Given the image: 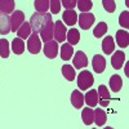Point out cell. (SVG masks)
Returning a JSON list of instances; mask_svg holds the SVG:
<instances>
[{
	"label": "cell",
	"instance_id": "obj_9",
	"mask_svg": "<svg viewBox=\"0 0 129 129\" xmlns=\"http://www.w3.org/2000/svg\"><path fill=\"white\" fill-rule=\"evenodd\" d=\"M9 32H10V17L4 12H0V35H7Z\"/></svg>",
	"mask_w": 129,
	"mask_h": 129
},
{
	"label": "cell",
	"instance_id": "obj_6",
	"mask_svg": "<svg viewBox=\"0 0 129 129\" xmlns=\"http://www.w3.org/2000/svg\"><path fill=\"white\" fill-rule=\"evenodd\" d=\"M67 30L66 26L62 23V21H56L54 22V32H53V38H56L57 43H62L66 40Z\"/></svg>",
	"mask_w": 129,
	"mask_h": 129
},
{
	"label": "cell",
	"instance_id": "obj_3",
	"mask_svg": "<svg viewBox=\"0 0 129 129\" xmlns=\"http://www.w3.org/2000/svg\"><path fill=\"white\" fill-rule=\"evenodd\" d=\"M23 22H25V13L22 10H13L12 16H10V32L17 31Z\"/></svg>",
	"mask_w": 129,
	"mask_h": 129
},
{
	"label": "cell",
	"instance_id": "obj_29",
	"mask_svg": "<svg viewBox=\"0 0 129 129\" xmlns=\"http://www.w3.org/2000/svg\"><path fill=\"white\" fill-rule=\"evenodd\" d=\"M0 57L2 58L9 57V41L7 39H0Z\"/></svg>",
	"mask_w": 129,
	"mask_h": 129
},
{
	"label": "cell",
	"instance_id": "obj_13",
	"mask_svg": "<svg viewBox=\"0 0 129 129\" xmlns=\"http://www.w3.org/2000/svg\"><path fill=\"white\" fill-rule=\"evenodd\" d=\"M93 63V70H94V72H98V74H102L103 71H105V69H106V59L103 58V56H101V54H95L94 57H93V61H92Z\"/></svg>",
	"mask_w": 129,
	"mask_h": 129
},
{
	"label": "cell",
	"instance_id": "obj_33",
	"mask_svg": "<svg viewBox=\"0 0 129 129\" xmlns=\"http://www.w3.org/2000/svg\"><path fill=\"white\" fill-rule=\"evenodd\" d=\"M119 23L124 28H128L129 27V12H128V10L121 12V14L119 16Z\"/></svg>",
	"mask_w": 129,
	"mask_h": 129
},
{
	"label": "cell",
	"instance_id": "obj_17",
	"mask_svg": "<svg viewBox=\"0 0 129 129\" xmlns=\"http://www.w3.org/2000/svg\"><path fill=\"white\" fill-rule=\"evenodd\" d=\"M116 41H117V45L120 48H126L129 45V34L128 31L124 30H119L116 32Z\"/></svg>",
	"mask_w": 129,
	"mask_h": 129
},
{
	"label": "cell",
	"instance_id": "obj_37",
	"mask_svg": "<svg viewBox=\"0 0 129 129\" xmlns=\"http://www.w3.org/2000/svg\"><path fill=\"white\" fill-rule=\"evenodd\" d=\"M125 4H126V5H129V2H128V0H125Z\"/></svg>",
	"mask_w": 129,
	"mask_h": 129
},
{
	"label": "cell",
	"instance_id": "obj_30",
	"mask_svg": "<svg viewBox=\"0 0 129 129\" xmlns=\"http://www.w3.org/2000/svg\"><path fill=\"white\" fill-rule=\"evenodd\" d=\"M76 5H78L79 10H81V12H88V10L92 9L93 3H92V0H78Z\"/></svg>",
	"mask_w": 129,
	"mask_h": 129
},
{
	"label": "cell",
	"instance_id": "obj_27",
	"mask_svg": "<svg viewBox=\"0 0 129 129\" xmlns=\"http://www.w3.org/2000/svg\"><path fill=\"white\" fill-rule=\"evenodd\" d=\"M12 49L16 54H22L25 50V43L22 41L21 38H16L12 40Z\"/></svg>",
	"mask_w": 129,
	"mask_h": 129
},
{
	"label": "cell",
	"instance_id": "obj_19",
	"mask_svg": "<svg viewBox=\"0 0 129 129\" xmlns=\"http://www.w3.org/2000/svg\"><path fill=\"white\" fill-rule=\"evenodd\" d=\"M61 72L63 75V78L69 80V81H74L75 78H76V74H75V69L71 66V64H63L62 69H61Z\"/></svg>",
	"mask_w": 129,
	"mask_h": 129
},
{
	"label": "cell",
	"instance_id": "obj_24",
	"mask_svg": "<svg viewBox=\"0 0 129 129\" xmlns=\"http://www.w3.org/2000/svg\"><path fill=\"white\" fill-rule=\"evenodd\" d=\"M31 31H32V30H31L30 23H28V22H23L16 32L18 34V38H21V39L23 40V39H28V36L31 35Z\"/></svg>",
	"mask_w": 129,
	"mask_h": 129
},
{
	"label": "cell",
	"instance_id": "obj_11",
	"mask_svg": "<svg viewBox=\"0 0 129 129\" xmlns=\"http://www.w3.org/2000/svg\"><path fill=\"white\" fill-rule=\"evenodd\" d=\"M53 32H54V22L53 21H49L48 25L40 31V35H41V41H50L53 38Z\"/></svg>",
	"mask_w": 129,
	"mask_h": 129
},
{
	"label": "cell",
	"instance_id": "obj_21",
	"mask_svg": "<svg viewBox=\"0 0 129 129\" xmlns=\"http://www.w3.org/2000/svg\"><path fill=\"white\" fill-rule=\"evenodd\" d=\"M107 121V115L102 109H95L94 110V123L97 126H103Z\"/></svg>",
	"mask_w": 129,
	"mask_h": 129
},
{
	"label": "cell",
	"instance_id": "obj_4",
	"mask_svg": "<svg viewBox=\"0 0 129 129\" xmlns=\"http://www.w3.org/2000/svg\"><path fill=\"white\" fill-rule=\"evenodd\" d=\"M27 49L31 54H38L41 50V40L38 34H31L27 40Z\"/></svg>",
	"mask_w": 129,
	"mask_h": 129
},
{
	"label": "cell",
	"instance_id": "obj_20",
	"mask_svg": "<svg viewBox=\"0 0 129 129\" xmlns=\"http://www.w3.org/2000/svg\"><path fill=\"white\" fill-rule=\"evenodd\" d=\"M81 120L85 125H90L93 124V120H94V111L90 109V107H85L83 109V112H81Z\"/></svg>",
	"mask_w": 129,
	"mask_h": 129
},
{
	"label": "cell",
	"instance_id": "obj_32",
	"mask_svg": "<svg viewBox=\"0 0 129 129\" xmlns=\"http://www.w3.org/2000/svg\"><path fill=\"white\" fill-rule=\"evenodd\" d=\"M50 14H58L61 10V0H49Z\"/></svg>",
	"mask_w": 129,
	"mask_h": 129
},
{
	"label": "cell",
	"instance_id": "obj_35",
	"mask_svg": "<svg viewBox=\"0 0 129 129\" xmlns=\"http://www.w3.org/2000/svg\"><path fill=\"white\" fill-rule=\"evenodd\" d=\"M78 0H61V5H63L66 9H74L76 7Z\"/></svg>",
	"mask_w": 129,
	"mask_h": 129
},
{
	"label": "cell",
	"instance_id": "obj_5",
	"mask_svg": "<svg viewBox=\"0 0 129 129\" xmlns=\"http://www.w3.org/2000/svg\"><path fill=\"white\" fill-rule=\"evenodd\" d=\"M95 21V17L94 14L89 13V12H81V14L78 17V22H79V26L83 28V30H89L93 23Z\"/></svg>",
	"mask_w": 129,
	"mask_h": 129
},
{
	"label": "cell",
	"instance_id": "obj_2",
	"mask_svg": "<svg viewBox=\"0 0 129 129\" xmlns=\"http://www.w3.org/2000/svg\"><path fill=\"white\" fill-rule=\"evenodd\" d=\"M93 84H94V78H93L92 72L83 71V72L79 74V76H78V87H79L80 90L89 89Z\"/></svg>",
	"mask_w": 129,
	"mask_h": 129
},
{
	"label": "cell",
	"instance_id": "obj_12",
	"mask_svg": "<svg viewBox=\"0 0 129 129\" xmlns=\"http://www.w3.org/2000/svg\"><path fill=\"white\" fill-rule=\"evenodd\" d=\"M125 61V54L124 52L119 50V52H114V56L111 57V64L115 70H120L124 64Z\"/></svg>",
	"mask_w": 129,
	"mask_h": 129
},
{
	"label": "cell",
	"instance_id": "obj_1",
	"mask_svg": "<svg viewBox=\"0 0 129 129\" xmlns=\"http://www.w3.org/2000/svg\"><path fill=\"white\" fill-rule=\"evenodd\" d=\"M49 21H52V14L47 12H36L30 18V26L32 30V34H39L44 28Z\"/></svg>",
	"mask_w": 129,
	"mask_h": 129
},
{
	"label": "cell",
	"instance_id": "obj_10",
	"mask_svg": "<svg viewBox=\"0 0 129 129\" xmlns=\"http://www.w3.org/2000/svg\"><path fill=\"white\" fill-rule=\"evenodd\" d=\"M74 66L78 70H81L83 67L88 66V58H87V54L84 52H81V50L76 52V54L74 57Z\"/></svg>",
	"mask_w": 129,
	"mask_h": 129
},
{
	"label": "cell",
	"instance_id": "obj_15",
	"mask_svg": "<svg viewBox=\"0 0 129 129\" xmlns=\"http://www.w3.org/2000/svg\"><path fill=\"white\" fill-rule=\"evenodd\" d=\"M84 102L89 107H95L98 105V93H97V90H94V89L88 90L84 95Z\"/></svg>",
	"mask_w": 129,
	"mask_h": 129
},
{
	"label": "cell",
	"instance_id": "obj_8",
	"mask_svg": "<svg viewBox=\"0 0 129 129\" xmlns=\"http://www.w3.org/2000/svg\"><path fill=\"white\" fill-rule=\"evenodd\" d=\"M97 93H98V103L103 107H107L110 105L111 101V95L109 93V89H107L105 85H100L98 89H97Z\"/></svg>",
	"mask_w": 129,
	"mask_h": 129
},
{
	"label": "cell",
	"instance_id": "obj_31",
	"mask_svg": "<svg viewBox=\"0 0 129 129\" xmlns=\"http://www.w3.org/2000/svg\"><path fill=\"white\" fill-rule=\"evenodd\" d=\"M35 9L38 12L49 10V0H35Z\"/></svg>",
	"mask_w": 129,
	"mask_h": 129
},
{
	"label": "cell",
	"instance_id": "obj_23",
	"mask_svg": "<svg viewBox=\"0 0 129 129\" xmlns=\"http://www.w3.org/2000/svg\"><path fill=\"white\" fill-rule=\"evenodd\" d=\"M123 87V79L119 75H112L110 78V88L114 93H117Z\"/></svg>",
	"mask_w": 129,
	"mask_h": 129
},
{
	"label": "cell",
	"instance_id": "obj_36",
	"mask_svg": "<svg viewBox=\"0 0 129 129\" xmlns=\"http://www.w3.org/2000/svg\"><path fill=\"white\" fill-rule=\"evenodd\" d=\"M125 75H126V76H128V75H129V72H128V63L125 64Z\"/></svg>",
	"mask_w": 129,
	"mask_h": 129
},
{
	"label": "cell",
	"instance_id": "obj_28",
	"mask_svg": "<svg viewBox=\"0 0 129 129\" xmlns=\"http://www.w3.org/2000/svg\"><path fill=\"white\" fill-rule=\"evenodd\" d=\"M107 32V23L106 22H100L93 30V35L94 38H102Z\"/></svg>",
	"mask_w": 129,
	"mask_h": 129
},
{
	"label": "cell",
	"instance_id": "obj_18",
	"mask_svg": "<svg viewBox=\"0 0 129 129\" xmlns=\"http://www.w3.org/2000/svg\"><path fill=\"white\" fill-rule=\"evenodd\" d=\"M102 50L105 52V54H111L112 52H115V43L112 36H106L102 41Z\"/></svg>",
	"mask_w": 129,
	"mask_h": 129
},
{
	"label": "cell",
	"instance_id": "obj_7",
	"mask_svg": "<svg viewBox=\"0 0 129 129\" xmlns=\"http://www.w3.org/2000/svg\"><path fill=\"white\" fill-rule=\"evenodd\" d=\"M43 50H44V54H45L47 58H49V59L56 58L57 54H58V43L53 41V40L47 41L44 48H43Z\"/></svg>",
	"mask_w": 129,
	"mask_h": 129
},
{
	"label": "cell",
	"instance_id": "obj_25",
	"mask_svg": "<svg viewBox=\"0 0 129 129\" xmlns=\"http://www.w3.org/2000/svg\"><path fill=\"white\" fill-rule=\"evenodd\" d=\"M66 39H67V41H69V44H71L72 47L76 45L78 43H79V40H80V32H79V30L71 28L67 34H66Z\"/></svg>",
	"mask_w": 129,
	"mask_h": 129
},
{
	"label": "cell",
	"instance_id": "obj_22",
	"mask_svg": "<svg viewBox=\"0 0 129 129\" xmlns=\"http://www.w3.org/2000/svg\"><path fill=\"white\" fill-rule=\"evenodd\" d=\"M72 53H74L72 45L69 43H63L61 47V58L63 61H70L72 58Z\"/></svg>",
	"mask_w": 129,
	"mask_h": 129
},
{
	"label": "cell",
	"instance_id": "obj_14",
	"mask_svg": "<svg viewBox=\"0 0 129 129\" xmlns=\"http://www.w3.org/2000/svg\"><path fill=\"white\" fill-rule=\"evenodd\" d=\"M71 105L75 109H81L84 105V95L79 89H75L71 93Z\"/></svg>",
	"mask_w": 129,
	"mask_h": 129
},
{
	"label": "cell",
	"instance_id": "obj_16",
	"mask_svg": "<svg viewBox=\"0 0 129 129\" xmlns=\"http://www.w3.org/2000/svg\"><path fill=\"white\" fill-rule=\"evenodd\" d=\"M62 18L64 21V23L69 25V26H74L75 23L78 22V14L74 9H67L64 10L63 14H62Z\"/></svg>",
	"mask_w": 129,
	"mask_h": 129
},
{
	"label": "cell",
	"instance_id": "obj_26",
	"mask_svg": "<svg viewBox=\"0 0 129 129\" xmlns=\"http://www.w3.org/2000/svg\"><path fill=\"white\" fill-rule=\"evenodd\" d=\"M14 10V0H0V12L7 14L13 13Z\"/></svg>",
	"mask_w": 129,
	"mask_h": 129
},
{
	"label": "cell",
	"instance_id": "obj_34",
	"mask_svg": "<svg viewBox=\"0 0 129 129\" xmlns=\"http://www.w3.org/2000/svg\"><path fill=\"white\" fill-rule=\"evenodd\" d=\"M102 5H103L106 12H109V13H114L116 9L115 0H102Z\"/></svg>",
	"mask_w": 129,
	"mask_h": 129
}]
</instances>
